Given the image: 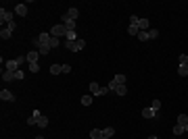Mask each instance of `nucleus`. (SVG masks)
<instances>
[{"label": "nucleus", "mask_w": 188, "mask_h": 139, "mask_svg": "<svg viewBox=\"0 0 188 139\" xmlns=\"http://www.w3.org/2000/svg\"><path fill=\"white\" fill-rule=\"evenodd\" d=\"M50 35H52V37H65V35H67V27L63 23H57L50 29Z\"/></svg>", "instance_id": "f257e3e1"}, {"label": "nucleus", "mask_w": 188, "mask_h": 139, "mask_svg": "<svg viewBox=\"0 0 188 139\" xmlns=\"http://www.w3.org/2000/svg\"><path fill=\"white\" fill-rule=\"evenodd\" d=\"M13 15H15V11H6V9H0V21L2 23H13Z\"/></svg>", "instance_id": "f03ea898"}, {"label": "nucleus", "mask_w": 188, "mask_h": 139, "mask_svg": "<svg viewBox=\"0 0 188 139\" xmlns=\"http://www.w3.org/2000/svg\"><path fill=\"white\" fill-rule=\"evenodd\" d=\"M61 21H63V25L67 27V31H75V21H73V19H69V17H67V12H65V15L61 17Z\"/></svg>", "instance_id": "7ed1b4c3"}, {"label": "nucleus", "mask_w": 188, "mask_h": 139, "mask_svg": "<svg viewBox=\"0 0 188 139\" xmlns=\"http://www.w3.org/2000/svg\"><path fill=\"white\" fill-rule=\"evenodd\" d=\"M34 46L38 48V52H40V54H48V52L52 50V48H50V44H40V42H38V37L34 40Z\"/></svg>", "instance_id": "20e7f679"}, {"label": "nucleus", "mask_w": 188, "mask_h": 139, "mask_svg": "<svg viewBox=\"0 0 188 139\" xmlns=\"http://www.w3.org/2000/svg\"><path fill=\"white\" fill-rule=\"evenodd\" d=\"M21 69V62H19V58H15V60H9L6 62V71H11V73H15V71Z\"/></svg>", "instance_id": "39448f33"}, {"label": "nucleus", "mask_w": 188, "mask_h": 139, "mask_svg": "<svg viewBox=\"0 0 188 139\" xmlns=\"http://www.w3.org/2000/svg\"><path fill=\"white\" fill-rule=\"evenodd\" d=\"M142 118H159V112H155L153 108H142Z\"/></svg>", "instance_id": "423d86ee"}, {"label": "nucleus", "mask_w": 188, "mask_h": 139, "mask_svg": "<svg viewBox=\"0 0 188 139\" xmlns=\"http://www.w3.org/2000/svg\"><path fill=\"white\" fill-rule=\"evenodd\" d=\"M0 98H2V100H6V102H15V100H17V98H15V93L9 92V89H2V92H0Z\"/></svg>", "instance_id": "0eeeda50"}, {"label": "nucleus", "mask_w": 188, "mask_h": 139, "mask_svg": "<svg viewBox=\"0 0 188 139\" xmlns=\"http://www.w3.org/2000/svg\"><path fill=\"white\" fill-rule=\"evenodd\" d=\"M15 15L25 17V15H27V6H25V4H17V6H15Z\"/></svg>", "instance_id": "6e6552de"}, {"label": "nucleus", "mask_w": 188, "mask_h": 139, "mask_svg": "<svg viewBox=\"0 0 188 139\" xmlns=\"http://www.w3.org/2000/svg\"><path fill=\"white\" fill-rule=\"evenodd\" d=\"M2 81H4V83L15 81V73H11V71H4V73H2Z\"/></svg>", "instance_id": "1a4fd4ad"}, {"label": "nucleus", "mask_w": 188, "mask_h": 139, "mask_svg": "<svg viewBox=\"0 0 188 139\" xmlns=\"http://www.w3.org/2000/svg\"><path fill=\"white\" fill-rule=\"evenodd\" d=\"M178 125H182V127L188 131V116L186 114H180V116H178Z\"/></svg>", "instance_id": "9d476101"}, {"label": "nucleus", "mask_w": 188, "mask_h": 139, "mask_svg": "<svg viewBox=\"0 0 188 139\" xmlns=\"http://www.w3.org/2000/svg\"><path fill=\"white\" fill-rule=\"evenodd\" d=\"M84 46H86V42H84V40H75V44H73V50H71V52H80Z\"/></svg>", "instance_id": "9b49d317"}, {"label": "nucleus", "mask_w": 188, "mask_h": 139, "mask_svg": "<svg viewBox=\"0 0 188 139\" xmlns=\"http://www.w3.org/2000/svg\"><path fill=\"white\" fill-rule=\"evenodd\" d=\"M50 73L52 75H61L63 73V64H50Z\"/></svg>", "instance_id": "f8f14e48"}, {"label": "nucleus", "mask_w": 188, "mask_h": 139, "mask_svg": "<svg viewBox=\"0 0 188 139\" xmlns=\"http://www.w3.org/2000/svg\"><path fill=\"white\" fill-rule=\"evenodd\" d=\"M90 139H103V131L100 129H92L90 131Z\"/></svg>", "instance_id": "ddd939ff"}, {"label": "nucleus", "mask_w": 188, "mask_h": 139, "mask_svg": "<svg viewBox=\"0 0 188 139\" xmlns=\"http://www.w3.org/2000/svg\"><path fill=\"white\" fill-rule=\"evenodd\" d=\"M38 127H42V129L48 127V118H46L44 114H40V116H38Z\"/></svg>", "instance_id": "4468645a"}, {"label": "nucleus", "mask_w": 188, "mask_h": 139, "mask_svg": "<svg viewBox=\"0 0 188 139\" xmlns=\"http://www.w3.org/2000/svg\"><path fill=\"white\" fill-rule=\"evenodd\" d=\"M11 35H13V31L9 27H2V31H0V37H2V40H9Z\"/></svg>", "instance_id": "2eb2a0df"}, {"label": "nucleus", "mask_w": 188, "mask_h": 139, "mask_svg": "<svg viewBox=\"0 0 188 139\" xmlns=\"http://www.w3.org/2000/svg\"><path fill=\"white\" fill-rule=\"evenodd\" d=\"M113 135H115V129L113 127H107L105 131H103V137H107V139H111Z\"/></svg>", "instance_id": "dca6fc26"}, {"label": "nucleus", "mask_w": 188, "mask_h": 139, "mask_svg": "<svg viewBox=\"0 0 188 139\" xmlns=\"http://www.w3.org/2000/svg\"><path fill=\"white\" fill-rule=\"evenodd\" d=\"M113 81L117 83V85H126V75H121V73H119V75L113 77Z\"/></svg>", "instance_id": "f3484780"}, {"label": "nucleus", "mask_w": 188, "mask_h": 139, "mask_svg": "<svg viewBox=\"0 0 188 139\" xmlns=\"http://www.w3.org/2000/svg\"><path fill=\"white\" fill-rule=\"evenodd\" d=\"M67 17H69V19H73V21H75V19L80 17V11H77V9H69V11H67Z\"/></svg>", "instance_id": "a211bd4d"}, {"label": "nucleus", "mask_w": 188, "mask_h": 139, "mask_svg": "<svg viewBox=\"0 0 188 139\" xmlns=\"http://www.w3.org/2000/svg\"><path fill=\"white\" fill-rule=\"evenodd\" d=\"M38 54H40L38 50H34V52H29V54H27V62H38Z\"/></svg>", "instance_id": "6ab92c4d"}, {"label": "nucleus", "mask_w": 188, "mask_h": 139, "mask_svg": "<svg viewBox=\"0 0 188 139\" xmlns=\"http://www.w3.org/2000/svg\"><path fill=\"white\" fill-rule=\"evenodd\" d=\"M113 92L117 93V96H126V93H128V87H126V85H117Z\"/></svg>", "instance_id": "aec40b11"}, {"label": "nucleus", "mask_w": 188, "mask_h": 139, "mask_svg": "<svg viewBox=\"0 0 188 139\" xmlns=\"http://www.w3.org/2000/svg\"><path fill=\"white\" fill-rule=\"evenodd\" d=\"M90 92H92V96H98V92H100V85L96 81H92L90 83Z\"/></svg>", "instance_id": "412c9836"}, {"label": "nucleus", "mask_w": 188, "mask_h": 139, "mask_svg": "<svg viewBox=\"0 0 188 139\" xmlns=\"http://www.w3.org/2000/svg\"><path fill=\"white\" fill-rule=\"evenodd\" d=\"M171 131H174V135H176V137H178V135H182V133H184L186 129L182 127V125H174V129H171Z\"/></svg>", "instance_id": "4be33fe9"}, {"label": "nucleus", "mask_w": 188, "mask_h": 139, "mask_svg": "<svg viewBox=\"0 0 188 139\" xmlns=\"http://www.w3.org/2000/svg\"><path fill=\"white\" fill-rule=\"evenodd\" d=\"M128 33H130V35H138V33H140L138 25H130V27H128Z\"/></svg>", "instance_id": "5701e85b"}, {"label": "nucleus", "mask_w": 188, "mask_h": 139, "mask_svg": "<svg viewBox=\"0 0 188 139\" xmlns=\"http://www.w3.org/2000/svg\"><path fill=\"white\" fill-rule=\"evenodd\" d=\"M178 75L186 77V75H188V64H180V69H178Z\"/></svg>", "instance_id": "b1692460"}, {"label": "nucleus", "mask_w": 188, "mask_h": 139, "mask_svg": "<svg viewBox=\"0 0 188 139\" xmlns=\"http://www.w3.org/2000/svg\"><path fill=\"white\" fill-rule=\"evenodd\" d=\"M146 33H149V40H155V37H159V31H157V29H153V27H151Z\"/></svg>", "instance_id": "393cba45"}, {"label": "nucleus", "mask_w": 188, "mask_h": 139, "mask_svg": "<svg viewBox=\"0 0 188 139\" xmlns=\"http://www.w3.org/2000/svg\"><path fill=\"white\" fill-rule=\"evenodd\" d=\"M23 77H25V73L21 69L19 71H15V79H17V81H23Z\"/></svg>", "instance_id": "a878e982"}, {"label": "nucleus", "mask_w": 188, "mask_h": 139, "mask_svg": "<svg viewBox=\"0 0 188 139\" xmlns=\"http://www.w3.org/2000/svg\"><path fill=\"white\" fill-rule=\"evenodd\" d=\"M82 104L84 106H90V104H92V96H84V98H82Z\"/></svg>", "instance_id": "bb28decb"}, {"label": "nucleus", "mask_w": 188, "mask_h": 139, "mask_svg": "<svg viewBox=\"0 0 188 139\" xmlns=\"http://www.w3.org/2000/svg\"><path fill=\"white\" fill-rule=\"evenodd\" d=\"M65 40H71V42H75V40H77V35H75V31H67V35H65Z\"/></svg>", "instance_id": "cd10ccee"}, {"label": "nucleus", "mask_w": 188, "mask_h": 139, "mask_svg": "<svg viewBox=\"0 0 188 139\" xmlns=\"http://www.w3.org/2000/svg\"><path fill=\"white\" fill-rule=\"evenodd\" d=\"M138 40H140V42H149V33H146V31H140V33H138Z\"/></svg>", "instance_id": "c85d7f7f"}, {"label": "nucleus", "mask_w": 188, "mask_h": 139, "mask_svg": "<svg viewBox=\"0 0 188 139\" xmlns=\"http://www.w3.org/2000/svg\"><path fill=\"white\" fill-rule=\"evenodd\" d=\"M29 71H32V73H38V71H40V64H38V62H29Z\"/></svg>", "instance_id": "c756f323"}, {"label": "nucleus", "mask_w": 188, "mask_h": 139, "mask_svg": "<svg viewBox=\"0 0 188 139\" xmlns=\"http://www.w3.org/2000/svg\"><path fill=\"white\" fill-rule=\"evenodd\" d=\"M61 44V40L59 37H50V48H57Z\"/></svg>", "instance_id": "7c9ffc66"}, {"label": "nucleus", "mask_w": 188, "mask_h": 139, "mask_svg": "<svg viewBox=\"0 0 188 139\" xmlns=\"http://www.w3.org/2000/svg\"><path fill=\"white\" fill-rule=\"evenodd\" d=\"M151 108H153L155 112H159V110H161V102H159V100H155V102H153V106H151Z\"/></svg>", "instance_id": "2f4dec72"}, {"label": "nucleus", "mask_w": 188, "mask_h": 139, "mask_svg": "<svg viewBox=\"0 0 188 139\" xmlns=\"http://www.w3.org/2000/svg\"><path fill=\"white\" fill-rule=\"evenodd\" d=\"M178 60H180V64H186V62H188V56H186V54H180V58H178Z\"/></svg>", "instance_id": "473e14b6"}, {"label": "nucleus", "mask_w": 188, "mask_h": 139, "mask_svg": "<svg viewBox=\"0 0 188 139\" xmlns=\"http://www.w3.org/2000/svg\"><path fill=\"white\" fill-rule=\"evenodd\" d=\"M73 44H75V42H71V40H65V48H67V50H73Z\"/></svg>", "instance_id": "72a5a7b5"}, {"label": "nucleus", "mask_w": 188, "mask_h": 139, "mask_svg": "<svg viewBox=\"0 0 188 139\" xmlns=\"http://www.w3.org/2000/svg\"><path fill=\"white\" fill-rule=\"evenodd\" d=\"M138 21H140V19H138L136 15H132V17H130V23H132V25H138Z\"/></svg>", "instance_id": "f704fd0d"}, {"label": "nucleus", "mask_w": 188, "mask_h": 139, "mask_svg": "<svg viewBox=\"0 0 188 139\" xmlns=\"http://www.w3.org/2000/svg\"><path fill=\"white\" fill-rule=\"evenodd\" d=\"M107 92H111V89H109V87H100V92H98V96H105Z\"/></svg>", "instance_id": "c9c22d12"}, {"label": "nucleus", "mask_w": 188, "mask_h": 139, "mask_svg": "<svg viewBox=\"0 0 188 139\" xmlns=\"http://www.w3.org/2000/svg\"><path fill=\"white\" fill-rule=\"evenodd\" d=\"M6 27H9V29H11V31H15V29H17V23H15V21H13V23H9V25H6Z\"/></svg>", "instance_id": "e433bc0d"}, {"label": "nucleus", "mask_w": 188, "mask_h": 139, "mask_svg": "<svg viewBox=\"0 0 188 139\" xmlns=\"http://www.w3.org/2000/svg\"><path fill=\"white\" fill-rule=\"evenodd\" d=\"M63 73H71V67H69V64H63Z\"/></svg>", "instance_id": "4c0bfd02"}, {"label": "nucleus", "mask_w": 188, "mask_h": 139, "mask_svg": "<svg viewBox=\"0 0 188 139\" xmlns=\"http://www.w3.org/2000/svg\"><path fill=\"white\" fill-rule=\"evenodd\" d=\"M149 139H159V137H157V135H151V137H149Z\"/></svg>", "instance_id": "58836bf2"}, {"label": "nucleus", "mask_w": 188, "mask_h": 139, "mask_svg": "<svg viewBox=\"0 0 188 139\" xmlns=\"http://www.w3.org/2000/svg\"><path fill=\"white\" fill-rule=\"evenodd\" d=\"M36 139H44V137H36Z\"/></svg>", "instance_id": "ea45409f"}, {"label": "nucleus", "mask_w": 188, "mask_h": 139, "mask_svg": "<svg viewBox=\"0 0 188 139\" xmlns=\"http://www.w3.org/2000/svg\"><path fill=\"white\" fill-rule=\"evenodd\" d=\"M103 139H107V137H103Z\"/></svg>", "instance_id": "a19ab883"}, {"label": "nucleus", "mask_w": 188, "mask_h": 139, "mask_svg": "<svg viewBox=\"0 0 188 139\" xmlns=\"http://www.w3.org/2000/svg\"><path fill=\"white\" fill-rule=\"evenodd\" d=\"M186 64H188V62H186Z\"/></svg>", "instance_id": "79ce46f5"}]
</instances>
